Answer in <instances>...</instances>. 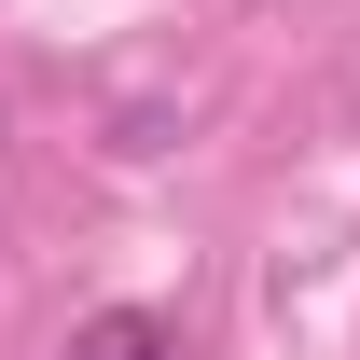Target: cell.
<instances>
[{
    "label": "cell",
    "mask_w": 360,
    "mask_h": 360,
    "mask_svg": "<svg viewBox=\"0 0 360 360\" xmlns=\"http://www.w3.org/2000/svg\"><path fill=\"white\" fill-rule=\"evenodd\" d=\"M56 360H180V319L167 305H97V319H70Z\"/></svg>",
    "instance_id": "6da1fadb"
}]
</instances>
